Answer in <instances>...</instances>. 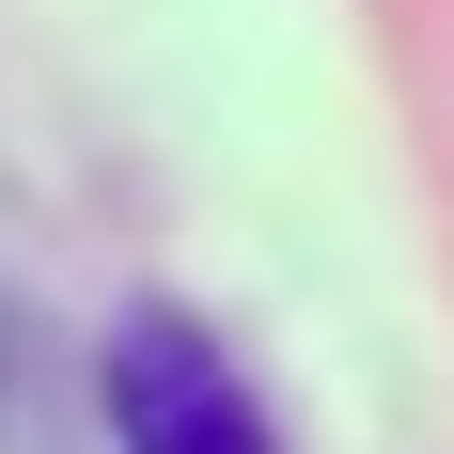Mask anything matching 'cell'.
Wrapping results in <instances>:
<instances>
[{"label":"cell","mask_w":454,"mask_h":454,"mask_svg":"<svg viewBox=\"0 0 454 454\" xmlns=\"http://www.w3.org/2000/svg\"><path fill=\"white\" fill-rule=\"evenodd\" d=\"M110 439L126 454H282V423H267V392L235 376V345L204 314L141 298L110 329Z\"/></svg>","instance_id":"cell-1"}]
</instances>
